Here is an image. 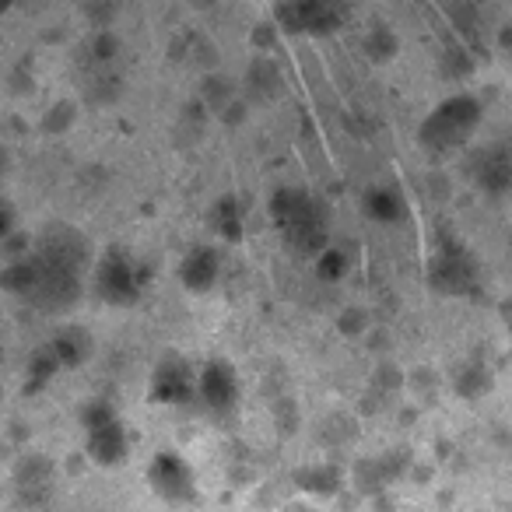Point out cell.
Returning a JSON list of instances; mask_svg holds the SVG:
<instances>
[{"label": "cell", "mask_w": 512, "mask_h": 512, "mask_svg": "<svg viewBox=\"0 0 512 512\" xmlns=\"http://www.w3.org/2000/svg\"><path fill=\"white\" fill-rule=\"evenodd\" d=\"M92 267V246L71 225H50L25 256H15L0 281L11 295L43 313H67L81 299V278Z\"/></svg>", "instance_id": "1"}, {"label": "cell", "mask_w": 512, "mask_h": 512, "mask_svg": "<svg viewBox=\"0 0 512 512\" xmlns=\"http://www.w3.org/2000/svg\"><path fill=\"white\" fill-rule=\"evenodd\" d=\"M271 221L281 239L302 256H316L330 246V211L316 193L285 186L271 197Z\"/></svg>", "instance_id": "2"}, {"label": "cell", "mask_w": 512, "mask_h": 512, "mask_svg": "<svg viewBox=\"0 0 512 512\" xmlns=\"http://www.w3.org/2000/svg\"><path fill=\"white\" fill-rule=\"evenodd\" d=\"M481 120H484V106L474 95H449L446 102H439L421 120L418 141L432 155H453V151H463L474 141V134L481 130Z\"/></svg>", "instance_id": "3"}, {"label": "cell", "mask_w": 512, "mask_h": 512, "mask_svg": "<svg viewBox=\"0 0 512 512\" xmlns=\"http://www.w3.org/2000/svg\"><path fill=\"white\" fill-rule=\"evenodd\" d=\"M428 285L439 295H470L477 288L474 253L453 235H439V246L428 260Z\"/></svg>", "instance_id": "4"}, {"label": "cell", "mask_w": 512, "mask_h": 512, "mask_svg": "<svg viewBox=\"0 0 512 512\" xmlns=\"http://www.w3.org/2000/svg\"><path fill=\"white\" fill-rule=\"evenodd\" d=\"M81 425H85L88 435V456H92L99 467H116V463L127 460L130 439L123 432L116 411L106 404V400H88L81 407Z\"/></svg>", "instance_id": "5"}, {"label": "cell", "mask_w": 512, "mask_h": 512, "mask_svg": "<svg viewBox=\"0 0 512 512\" xmlns=\"http://www.w3.org/2000/svg\"><path fill=\"white\" fill-rule=\"evenodd\" d=\"M95 288L109 306H134L141 299L144 271L127 249H106L95 264Z\"/></svg>", "instance_id": "6"}, {"label": "cell", "mask_w": 512, "mask_h": 512, "mask_svg": "<svg viewBox=\"0 0 512 512\" xmlns=\"http://www.w3.org/2000/svg\"><path fill=\"white\" fill-rule=\"evenodd\" d=\"M348 18V0H285L281 4V29L327 36L341 29Z\"/></svg>", "instance_id": "7"}, {"label": "cell", "mask_w": 512, "mask_h": 512, "mask_svg": "<svg viewBox=\"0 0 512 512\" xmlns=\"http://www.w3.org/2000/svg\"><path fill=\"white\" fill-rule=\"evenodd\" d=\"M148 484L158 498H165V502H172V505L193 502V495H197L193 467L179 453H172V449L155 453V460H151V467H148Z\"/></svg>", "instance_id": "8"}, {"label": "cell", "mask_w": 512, "mask_h": 512, "mask_svg": "<svg viewBox=\"0 0 512 512\" xmlns=\"http://www.w3.org/2000/svg\"><path fill=\"white\" fill-rule=\"evenodd\" d=\"M197 393V372L186 358L165 355L151 372V400L155 404H186Z\"/></svg>", "instance_id": "9"}, {"label": "cell", "mask_w": 512, "mask_h": 512, "mask_svg": "<svg viewBox=\"0 0 512 512\" xmlns=\"http://www.w3.org/2000/svg\"><path fill=\"white\" fill-rule=\"evenodd\" d=\"M197 397L204 400L211 411H232L235 400H239V376H235L232 362L211 358V362L197 372Z\"/></svg>", "instance_id": "10"}, {"label": "cell", "mask_w": 512, "mask_h": 512, "mask_svg": "<svg viewBox=\"0 0 512 512\" xmlns=\"http://www.w3.org/2000/svg\"><path fill=\"white\" fill-rule=\"evenodd\" d=\"M470 179L484 193H505L512 186V151L509 144H488L470 158Z\"/></svg>", "instance_id": "11"}, {"label": "cell", "mask_w": 512, "mask_h": 512, "mask_svg": "<svg viewBox=\"0 0 512 512\" xmlns=\"http://www.w3.org/2000/svg\"><path fill=\"white\" fill-rule=\"evenodd\" d=\"M221 274V260H218V249L211 246H197L186 253L183 267H179V278H183L186 292H211L214 281Z\"/></svg>", "instance_id": "12"}, {"label": "cell", "mask_w": 512, "mask_h": 512, "mask_svg": "<svg viewBox=\"0 0 512 512\" xmlns=\"http://www.w3.org/2000/svg\"><path fill=\"white\" fill-rule=\"evenodd\" d=\"M50 348L64 369H74V365L88 362V355H92V334H88L85 327H74L71 323V327H60L57 334H53Z\"/></svg>", "instance_id": "13"}, {"label": "cell", "mask_w": 512, "mask_h": 512, "mask_svg": "<svg viewBox=\"0 0 512 512\" xmlns=\"http://www.w3.org/2000/svg\"><path fill=\"white\" fill-rule=\"evenodd\" d=\"M365 214H369L372 221L393 225V221H400L407 214V204L393 186H372V190L365 193Z\"/></svg>", "instance_id": "14"}, {"label": "cell", "mask_w": 512, "mask_h": 512, "mask_svg": "<svg viewBox=\"0 0 512 512\" xmlns=\"http://www.w3.org/2000/svg\"><path fill=\"white\" fill-rule=\"evenodd\" d=\"M211 221H214V228L225 235V239H239V232H242V207L235 204V197L218 200V204H214V211H211Z\"/></svg>", "instance_id": "15"}, {"label": "cell", "mask_w": 512, "mask_h": 512, "mask_svg": "<svg viewBox=\"0 0 512 512\" xmlns=\"http://www.w3.org/2000/svg\"><path fill=\"white\" fill-rule=\"evenodd\" d=\"M316 271H320L323 281H341L344 271H348V256L334 246L320 249V253H316Z\"/></svg>", "instance_id": "16"}, {"label": "cell", "mask_w": 512, "mask_h": 512, "mask_svg": "<svg viewBox=\"0 0 512 512\" xmlns=\"http://www.w3.org/2000/svg\"><path fill=\"white\" fill-rule=\"evenodd\" d=\"M116 53H120V39H116L109 29H102L99 36H95V43H92V57H95V64H113Z\"/></svg>", "instance_id": "17"}, {"label": "cell", "mask_w": 512, "mask_h": 512, "mask_svg": "<svg viewBox=\"0 0 512 512\" xmlns=\"http://www.w3.org/2000/svg\"><path fill=\"white\" fill-rule=\"evenodd\" d=\"M11 232H15V211H11V207L0 200V242L8 239Z\"/></svg>", "instance_id": "18"}, {"label": "cell", "mask_w": 512, "mask_h": 512, "mask_svg": "<svg viewBox=\"0 0 512 512\" xmlns=\"http://www.w3.org/2000/svg\"><path fill=\"white\" fill-rule=\"evenodd\" d=\"M4 165H8V151L0 148V172H4Z\"/></svg>", "instance_id": "19"}, {"label": "cell", "mask_w": 512, "mask_h": 512, "mask_svg": "<svg viewBox=\"0 0 512 512\" xmlns=\"http://www.w3.org/2000/svg\"><path fill=\"white\" fill-rule=\"evenodd\" d=\"M4 4H8V0H0V11H8V8H4Z\"/></svg>", "instance_id": "20"}, {"label": "cell", "mask_w": 512, "mask_h": 512, "mask_svg": "<svg viewBox=\"0 0 512 512\" xmlns=\"http://www.w3.org/2000/svg\"><path fill=\"white\" fill-rule=\"evenodd\" d=\"M0 393H4V390H0Z\"/></svg>", "instance_id": "21"}]
</instances>
